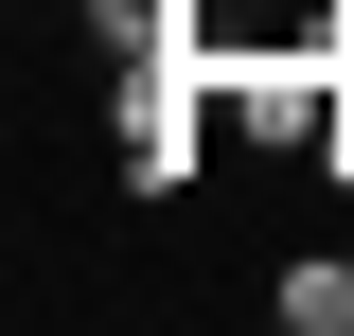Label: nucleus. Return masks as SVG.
<instances>
[{"label":"nucleus","instance_id":"nucleus-3","mask_svg":"<svg viewBox=\"0 0 354 336\" xmlns=\"http://www.w3.org/2000/svg\"><path fill=\"white\" fill-rule=\"evenodd\" d=\"M319 177L354 195V53H337V142H319Z\"/></svg>","mask_w":354,"mask_h":336},{"label":"nucleus","instance_id":"nucleus-1","mask_svg":"<svg viewBox=\"0 0 354 336\" xmlns=\"http://www.w3.org/2000/svg\"><path fill=\"white\" fill-rule=\"evenodd\" d=\"M213 142H230L213 36H177V53H124V88H106V177H124L142 212H177L195 177H213Z\"/></svg>","mask_w":354,"mask_h":336},{"label":"nucleus","instance_id":"nucleus-2","mask_svg":"<svg viewBox=\"0 0 354 336\" xmlns=\"http://www.w3.org/2000/svg\"><path fill=\"white\" fill-rule=\"evenodd\" d=\"M266 319L283 336H354V248H301L283 283H266Z\"/></svg>","mask_w":354,"mask_h":336}]
</instances>
